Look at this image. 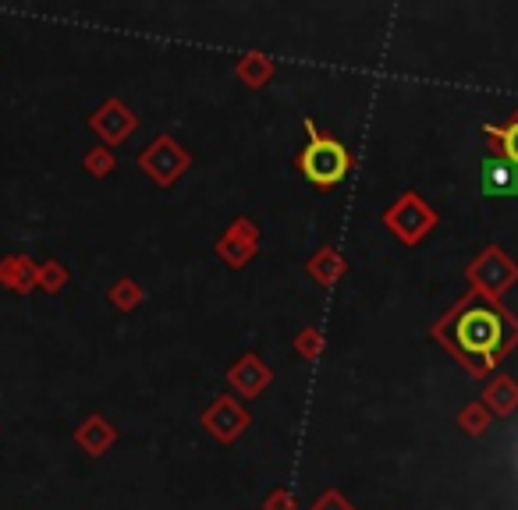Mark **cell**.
I'll list each match as a JSON object with an SVG mask.
<instances>
[{"label": "cell", "mask_w": 518, "mask_h": 510, "mask_svg": "<svg viewBox=\"0 0 518 510\" xmlns=\"http://www.w3.org/2000/svg\"><path fill=\"white\" fill-rule=\"evenodd\" d=\"M483 404L494 418H511L518 411V379L494 376L483 390Z\"/></svg>", "instance_id": "cell-10"}, {"label": "cell", "mask_w": 518, "mask_h": 510, "mask_svg": "<svg viewBox=\"0 0 518 510\" xmlns=\"http://www.w3.org/2000/svg\"><path fill=\"white\" fill-rule=\"evenodd\" d=\"M270 510H291V493H274V500H270Z\"/></svg>", "instance_id": "cell-23"}, {"label": "cell", "mask_w": 518, "mask_h": 510, "mask_svg": "<svg viewBox=\"0 0 518 510\" xmlns=\"http://www.w3.org/2000/svg\"><path fill=\"white\" fill-rule=\"evenodd\" d=\"M36 266L32 263H25L22 255H11L8 263L0 266V280H4V284L11 287V291H29L32 284H36Z\"/></svg>", "instance_id": "cell-15"}, {"label": "cell", "mask_w": 518, "mask_h": 510, "mask_svg": "<svg viewBox=\"0 0 518 510\" xmlns=\"http://www.w3.org/2000/svg\"><path fill=\"white\" fill-rule=\"evenodd\" d=\"M299 351L302 355H320V333L316 330H306L299 337Z\"/></svg>", "instance_id": "cell-22"}, {"label": "cell", "mask_w": 518, "mask_h": 510, "mask_svg": "<svg viewBox=\"0 0 518 510\" xmlns=\"http://www.w3.org/2000/svg\"><path fill=\"white\" fill-rule=\"evenodd\" d=\"M142 167L150 170V178L157 181V185H174V181L181 178V170L189 167V156L181 153L178 142L164 135V139H157L142 153Z\"/></svg>", "instance_id": "cell-5"}, {"label": "cell", "mask_w": 518, "mask_h": 510, "mask_svg": "<svg viewBox=\"0 0 518 510\" xmlns=\"http://www.w3.org/2000/svg\"><path fill=\"white\" fill-rule=\"evenodd\" d=\"M316 510H352V503H348L341 493H334V489H330V493H323V500L316 503Z\"/></svg>", "instance_id": "cell-21"}, {"label": "cell", "mask_w": 518, "mask_h": 510, "mask_svg": "<svg viewBox=\"0 0 518 510\" xmlns=\"http://www.w3.org/2000/svg\"><path fill=\"white\" fill-rule=\"evenodd\" d=\"M384 224H387V231H391L398 241H405V245H419V241H423L426 234L437 227V213L426 206L423 195L405 192L384 213Z\"/></svg>", "instance_id": "cell-4"}, {"label": "cell", "mask_w": 518, "mask_h": 510, "mask_svg": "<svg viewBox=\"0 0 518 510\" xmlns=\"http://www.w3.org/2000/svg\"><path fill=\"white\" fill-rule=\"evenodd\" d=\"M110 302L118 305V309H132V305L142 302V291L132 284V280H121V284L110 291Z\"/></svg>", "instance_id": "cell-18"}, {"label": "cell", "mask_w": 518, "mask_h": 510, "mask_svg": "<svg viewBox=\"0 0 518 510\" xmlns=\"http://www.w3.org/2000/svg\"><path fill=\"white\" fill-rule=\"evenodd\" d=\"M490 422H494V415H490L483 401H472V404H465V408L458 411V425H462L469 436H483L490 429Z\"/></svg>", "instance_id": "cell-16"}, {"label": "cell", "mask_w": 518, "mask_h": 510, "mask_svg": "<svg viewBox=\"0 0 518 510\" xmlns=\"http://www.w3.org/2000/svg\"><path fill=\"white\" fill-rule=\"evenodd\" d=\"M203 422H206V429H210L217 440H224V443H231L238 433H242L245 425H249V415H245L242 408H238L231 397H220L217 404H213L210 411L203 415Z\"/></svg>", "instance_id": "cell-6"}, {"label": "cell", "mask_w": 518, "mask_h": 510, "mask_svg": "<svg viewBox=\"0 0 518 510\" xmlns=\"http://www.w3.org/2000/svg\"><path fill=\"white\" fill-rule=\"evenodd\" d=\"M231 383H235V387L242 390L245 397H256L259 390L270 383V372H267V365L259 362L256 355H245L242 362L231 369Z\"/></svg>", "instance_id": "cell-12"}, {"label": "cell", "mask_w": 518, "mask_h": 510, "mask_svg": "<svg viewBox=\"0 0 518 510\" xmlns=\"http://www.w3.org/2000/svg\"><path fill=\"white\" fill-rule=\"evenodd\" d=\"M256 238H259L256 224H249V220H235V227L217 241L220 259L231 263V266H245L249 263V255L256 252Z\"/></svg>", "instance_id": "cell-7"}, {"label": "cell", "mask_w": 518, "mask_h": 510, "mask_svg": "<svg viewBox=\"0 0 518 510\" xmlns=\"http://www.w3.org/2000/svg\"><path fill=\"white\" fill-rule=\"evenodd\" d=\"M86 167L93 170V174H107V170L114 167V156H110L107 146H100V149H93V153L86 156Z\"/></svg>", "instance_id": "cell-20"}, {"label": "cell", "mask_w": 518, "mask_h": 510, "mask_svg": "<svg viewBox=\"0 0 518 510\" xmlns=\"http://www.w3.org/2000/svg\"><path fill=\"white\" fill-rule=\"evenodd\" d=\"M465 280H469L476 294H487V298H497V302H501L504 294L518 284V263L501 245H487L469 263Z\"/></svg>", "instance_id": "cell-3"}, {"label": "cell", "mask_w": 518, "mask_h": 510, "mask_svg": "<svg viewBox=\"0 0 518 510\" xmlns=\"http://www.w3.org/2000/svg\"><path fill=\"white\" fill-rule=\"evenodd\" d=\"M433 340L448 348L472 379H487L504 355L518 348V316L497 298L469 291L448 316L433 323Z\"/></svg>", "instance_id": "cell-1"}, {"label": "cell", "mask_w": 518, "mask_h": 510, "mask_svg": "<svg viewBox=\"0 0 518 510\" xmlns=\"http://www.w3.org/2000/svg\"><path fill=\"white\" fill-rule=\"evenodd\" d=\"M479 181H483V192L490 199H511V195H518V167H511L504 156H490L479 167Z\"/></svg>", "instance_id": "cell-8"}, {"label": "cell", "mask_w": 518, "mask_h": 510, "mask_svg": "<svg viewBox=\"0 0 518 510\" xmlns=\"http://www.w3.org/2000/svg\"><path fill=\"white\" fill-rule=\"evenodd\" d=\"M483 135L490 139L494 156H504L511 167H518V110L504 124H483Z\"/></svg>", "instance_id": "cell-11"}, {"label": "cell", "mask_w": 518, "mask_h": 510, "mask_svg": "<svg viewBox=\"0 0 518 510\" xmlns=\"http://www.w3.org/2000/svg\"><path fill=\"white\" fill-rule=\"evenodd\" d=\"M306 135H309V146L299 153V170L302 178L316 188H334L352 174V153L341 139L334 135H320L316 132V124L306 117Z\"/></svg>", "instance_id": "cell-2"}, {"label": "cell", "mask_w": 518, "mask_h": 510, "mask_svg": "<svg viewBox=\"0 0 518 510\" xmlns=\"http://www.w3.org/2000/svg\"><path fill=\"white\" fill-rule=\"evenodd\" d=\"M75 440H79L82 447H86L93 457H100L103 450H107L110 443H114V429H110V425L103 422L100 415H93V418H89V422L79 429V436H75Z\"/></svg>", "instance_id": "cell-13"}, {"label": "cell", "mask_w": 518, "mask_h": 510, "mask_svg": "<svg viewBox=\"0 0 518 510\" xmlns=\"http://www.w3.org/2000/svg\"><path fill=\"white\" fill-rule=\"evenodd\" d=\"M36 280H40L47 291H61V287H64V270H61V266H54V263H47V266H40Z\"/></svg>", "instance_id": "cell-19"}, {"label": "cell", "mask_w": 518, "mask_h": 510, "mask_svg": "<svg viewBox=\"0 0 518 510\" xmlns=\"http://www.w3.org/2000/svg\"><path fill=\"white\" fill-rule=\"evenodd\" d=\"M306 270L309 277H316L323 287H330V284H338V277L345 273V259H341V252H334V248H323Z\"/></svg>", "instance_id": "cell-14"}, {"label": "cell", "mask_w": 518, "mask_h": 510, "mask_svg": "<svg viewBox=\"0 0 518 510\" xmlns=\"http://www.w3.org/2000/svg\"><path fill=\"white\" fill-rule=\"evenodd\" d=\"M93 128H96V135H100L103 142L114 146V142H121L135 128V114H128L125 103L110 100V103H103L100 114L93 117Z\"/></svg>", "instance_id": "cell-9"}, {"label": "cell", "mask_w": 518, "mask_h": 510, "mask_svg": "<svg viewBox=\"0 0 518 510\" xmlns=\"http://www.w3.org/2000/svg\"><path fill=\"white\" fill-rule=\"evenodd\" d=\"M238 75H242L245 85L259 89V85H263L270 75H274V64H270L263 54H249V57H242V61H238Z\"/></svg>", "instance_id": "cell-17"}]
</instances>
